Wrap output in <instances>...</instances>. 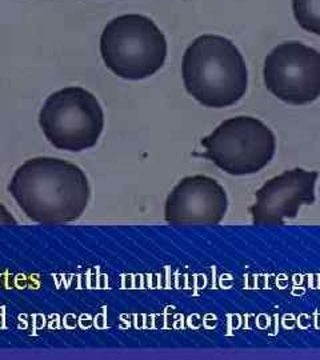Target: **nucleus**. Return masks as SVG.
I'll return each instance as SVG.
<instances>
[{"mask_svg":"<svg viewBox=\"0 0 320 360\" xmlns=\"http://www.w3.org/2000/svg\"><path fill=\"white\" fill-rule=\"evenodd\" d=\"M27 218L40 224H63L83 215L90 202L89 178L63 159L39 156L16 168L8 184Z\"/></svg>","mask_w":320,"mask_h":360,"instance_id":"f257e3e1","label":"nucleus"},{"mask_svg":"<svg viewBox=\"0 0 320 360\" xmlns=\"http://www.w3.org/2000/svg\"><path fill=\"white\" fill-rule=\"evenodd\" d=\"M181 75L187 92L210 108L233 105L247 92L243 55L220 35H202L192 41L183 55Z\"/></svg>","mask_w":320,"mask_h":360,"instance_id":"f03ea898","label":"nucleus"},{"mask_svg":"<svg viewBox=\"0 0 320 360\" xmlns=\"http://www.w3.org/2000/svg\"><path fill=\"white\" fill-rule=\"evenodd\" d=\"M101 55L116 77L141 80L155 75L166 62L167 40L154 20L139 15H120L104 27Z\"/></svg>","mask_w":320,"mask_h":360,"instance_id":"7ed1b4c3","label":"nucleus"},{"mask_svg":"<svg viewBox=\"0 0 320 360\" xmlns=\"http://www.w3.org/2000/svg\"><path fill=\"white\" fill-rule=\"evenodd\" d=\"M39 126L55 148L82 153L99 141L104 129V112L90 91L65 87L46 99L39 112Z\"/></svg>","mask_w":320,"mask_h":360,"instance_id":"20e7f679","label":"nucleus"},{"mask_svg":"<svg viewBox=\"0 0 320 360\" xmlns=\"http://www.w3.org/2000/svg\"><path fill=\"white\" fill-rule=\"evenodd\" d=\"M203 156L222 171L243 176L262 171L272 160L276 139L259 119L236 116L224 120L212 134L202 139Z\"/></svg>","mask_w":320,"mask_h":360,"instance_id":"39448f33","label":"nucleus"},{"mask_svg":"<svg viewBox=\"0 0 320 360\" xmlns=\"http://www.w3.org/2000/svg\"><path fill=\"white\" fill-rule=\"evenodd\" d=\"M263 77L284 103H312L320 96V52L299 41L282 43L267 55Z\"/></svg>","mask_w":320,"mask_h":360,"instance_id":"423d86ee","label":"nucleus"},{"mask_svg":"<svg viewBox=\"0 0 320 360\" xmlns=\"http://www.w3.org/2000/svg\"><path fill=\"white\" fill-rule=\"evenodd\" d=\"M319 174L303 168L284 171L256 191L250 214L255 226L283 224L297 217L303 206L315 203V186Z\"/></svg>","mask_w":320,"mask_h":360,"instance_id":"0eeeda50","label":"nucleus"},{"mask_svg":"<svg viewBox=\"0 0 320 360\" xmlns=\"http://www.w3.org/2000/svg\"><path fill=\"white\" fill-rule=\"evenodd\" d=\"M227 208L229 199L222 184L205 175H193L180 180L168 195L165 218L175 226L219 224Z\"/></svg>","mask_w":320,"mask_h":360,"instance_id":"6e6552de","label":"nucleus"},{"mask_svg":"<svg viewBox=\"0 0 320 360\" xmlns=\"http://www.w3.org/2000/svg\"><path fill=\"white\" fill-rule=\"evenodd\" d=\"M293 10L299 26L320 35V0H293Z\"/></svg>","mask_w":320,"mask_h":360,"instance_id":"1a4fd4ad","label":"nucleus"},{"mask_svg":"<svg viewBox=\"0 0 320 360\" xmlns=\"http://www.w3.org/2000/svg\"><path fill=\"white\" fill-rule=\"evenodd\" d=\"M0 224H16V219L13 218L11 212L0 203Z\"/></svg>","mask_w":320,"mask_h":360,"instance_id":"9d476101","label":"nucleus"}]
</instances>
